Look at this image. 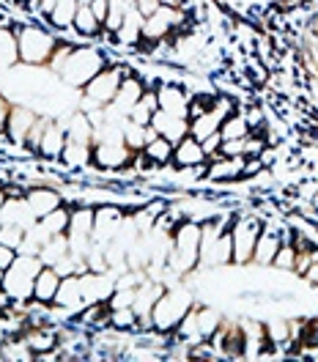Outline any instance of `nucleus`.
<instances>
[{"label":"nucleus","mask_w":318,"mask_h":362,"mask_svg":"<svg viewBox=\"0 0 318 362\" xmlns=\"http://www.w3.org/2000/svg\"><path fill=\"white\" fill-rule=\"evenodd\" d=\"M151 127H154L162 137H167L170 143H179L182 137L189 135V118H179V115H170V113H165V110H157V113H154Z\"/></svg>","instance_id":"2eb2a0df"},{"label":"nucleus","mask_w":318,"mask_h":362,"mask_svg":"<svg viewBox=\"0 0 318 362\" xmlns=\"http://www.w3.org/2000/svg\"><path fill=\"white\" fill-rule=\"evenodd\" d=\"M220 124H223V118L214 113V110H208V113L198 115V118H189V135L195 137L198 143H204L208 135L220 132Z\"/></svg>","instance_id":"4be33fe9"},{"label":"nucleus","mask_w":318,"mask_h":362,"mask_svg":"<svg viewBox=\"0 0 318 362\" xmlns=\"http://www.w3.org/2000/svg\"><path fill=\"white\" fill-rule=\"evenodd\" d=\"M77 6H80V0H58V6L52 8V14L47 17V23L55 33H64L71 28L74 23V14H77Z\"/></svg>","instance_id":"412c9836"},{"label":"nucleus","mask_w":318,"mask_h":362,"mask_svg":"<svg viewBox=\"0 0 318 362\" xmlns=\"http://www.w3.org/2000/svg\"><path fill=\"white\" fill-rule=\"evenodd\" d=\"M110 64V55L99 45H77L66 58V64L61 69V80L71 88H86L93 80V74H99L102 69Z\"/></svg>","instance_id":"7ed1b4c3"},{"label":"nucleus","mask_w":318,"mask_h":362,"mask_svg":"<svg viewBox=\"0 0 318 362\" xmlns=\"http://www.w3.org/2000/svg\"><path fill=\"white\" fill-rule=\"evenodd\" d=\"M195 299L187 288H165L151 308V327L157 332H173L182 318L192 310Z\"/></svg>","instance_id":"423d86ee"},{"label":"nucleus","mask_w":318,"mask_h":362,"mask_svg":"<svg viewBox=\"0 0 318 362\" xmlns=\"http://www.w3.org/2000/svg\"><path fill=\"white\" fill-rule=\"evenodd\" d=\"M126 71H129V69L118 66V64L110 61L99 74H93L91 83L80 90V93H83V107H80V110H86V113H99V110H105L115 99V93L121 88V80H124Z\"/></svg>","instance_id":"39448f33"},{"label":"nucleus","mask_w":318,"mask_h":362,"mask_svg":"<svg viewBox=\"0 0 318 362\" xmlns=\"http://www.w3.org/2000/svg\"><path fill=\"white\" fill-rule=\"evenodd\" d=\"M14 258H17V250L6 247V245H0V269L6 272L11 264H14Z\"/></svg>","instance_id":"c85d7f7f"},{"label":"nucleus","mask_w":318,"mask_h":362,"mask_svg":"<svg viewBox=\"0 0 318 362\" xmlns=\"http://www.w3.org/2000/svg\"><path fill=\"white\" fill-rule=\"evenodd\" d=\"M20 64V47H17V30L14 23L0 28V74Z\"/></svg>","instance_id":"dca6fc26"},{"label":"nucleus","mask_w":318,"mask_h":362,"mask_svg":"<svg viewBox=\"0 0 318 362\" xmlns=\"http://www.w3.org/2000/svg\"><path fill=\"white\" fill-rule=\"evenodd\" d=\"M157 110H159L157 88H154V86H148V88L143 90V96L137 99V105L132 107V113H129V121H135L137 127H148Z\"/></svg>","instance_id":"aec40b11"},{"label":"nucleus","mask_w":318,"mask_h":362,"mask_svg":"<svg viewBox=\"0 0 318 362\" xmlns=\"http://www.w3.org/2000/svg\"><path fill=\"white\" fill-rule=\"evenodd\" d=\"M69 220H71V206L64 204L58 206V209H52L49 214H45L39 223H42V228H45L49 236H61V233L69 230Z\"/></svg>","instance_id":"5701e85b"},{"label":"nucleus","mask_w":318,"mask_h":362,"mask_svg":"<svg viewBox=\"0 0 318 362\" xmlns=\"http://www.w3.org/2000/svg\"><path fill=\"white\" fill-rule=\"evenodd\" d=\"M302 277H305V280L310 283V288H316V291H318V261H316V264H313V267H310V269L305 272Z\"/></svg>","instance_id":"7c9ffc66"},{"label":"nucleus","mask_w":318,"mask_h":362,"mask_svg":"<svg viewBox=\"0 0 318 362\" xmlns=\"http://www.w3.org/2000/svg\"><path fill=\"white\" fill-rule=\"evenodd\" d=\"M61 280H64V274L55 267H42L36 274V283H33V299L42 305H52L58 296V288H61Z\"/></svg>","instance_id":"4468645a"},{"label":"nucleus","mask_w":318,"mask_h":362,"mask_svg":"<svg viewBox=\"0 0 318 362\" xmlns=\"http://www.w3.org/2000/svg\"><path fill=\"white\" fill-rule=\"evenodd\" d=\"M126 226V209L115 204H99L93 209V247H107Z\"/></svg>","instance_id":"6e6552de"},{"label":"nucleus","mask_w":318,"mask_h":362,"mask_svg":"<svg viewBox=\"0 0 318 362\" xmlns=\"http://www.w3.org/2000/svg\"><path fill=\"white\" fill-rule=\"evenodd\" d=\"M201 146H204L206 157H214V154H220V148H223V135H220V132H214V135L206 137Z\"/></svg>","instance_id":"bb28decb"},{"label":"nucleus","mask_w":318,"mask_h":362,"mask_svg":"<svg viewBox=\"0 0 318 362\" xmlns=\"http://www.w3.org/2000/svg\"><path fill=\"white\" fill-rule=\"evenodd\" d=\"M17 30V47H20V64L25 66H47L49 55L58 47V33L45 23L36 20H25L14 23Z\"/></svg>","instance_id":"f257e3e1"},{"label":"nucleus","mask_w":318,"mask_h":362,"mask_svg":"<svg viewBox=\"0 0 318 362\" xmlns=\"http://www.w3.org/2000/svg\"><path fill=\"white\" fill-rule=\"evenodd\" d=\"M61 162L66 165L69 170H88L93 168V154H91V143H77V140H69Z\"/></svg>","instance_id":"a211bd4d"},{"label":"nucleus","mask_w":318,"mask_h":362,"mask_svg":"<svg viewBox=\"0 0 318 362\" xmlns=\"http://www.w3.org/2000/svg\"><path fill=\"white\" fill-rule=\"evenodd\" d=\"M8 110H11V102H8V96L0 90V132H6V118H8Z\"/></svg>","instance_id":"c756f323"},{"label":"nucleus","mask_w":318,"mask_h":362,"mask_svg":"<svg viewBox=\"0 0 318 362\" xmlns=\"http://www.w3.org/2000/svg\"><path fill=\"white\" fill-rule=\"evenodd\" d=\"M42 267H45V264H42L39 255L17 252L14 264L3 274L0 288L8 294L11 302H30V299H33V283H36V274H39Z\"/></svg>","instance_id":"20e7f679"},{"label":"nucleus","mask_w":318,"mask_h":362,"mask_svg":"<svg viewBox=\"0 0 318 362\" xmlns=\"http://www.w3.org/2000/svg\"><path fill=\"white\" fill-rule=\"evenodd\" d=\"M69 135H66V127L61 121H49L45 129V137H42V146H39V154L49 162H61V154L66 148Z\"/></svg>","instance_id":"ddd939ff"},{"label":"nucleus","mask_w":318,"mask_h":362,"mask_svg":"<svg viewBox=\"0 0 318 362\" xmlns=\"http://www.w3.org/2000/svg\"><path fill=\"white\" fill-rule=\"evenodd\" d=\"M36 118L39 115L33 113L30 107H25V105H11V110H8V118H6V140H11V143H17V146H23L25 148V137L30 132V127L36 124Z\"/></svg>","instance_id":"9b49d317"},{"label":"nucleus","mask_w":318,"mask_h":362,"mask_svg":"<svg viewBox=\"0 0 318 362\" xmlns=\"http://www.w3.org/2000/svg\"><path fill=\"white\" fill-rule=\"evenodd\" d=\"M23 239H25V228L0 226V245H6V247H11V250H20Z\"/></svg>","instance_id":"a878e982"},{"label":"nucleus","mask_w":318,"mask_h":362,"mask_svg":"<svg viewBox=\"0 0 318 362\" xmlns=\"http://www.w3.org/2000/svg\"><path fill=\"white\" fill-rule=\"evenodd\" d=\"M71 30H74L80 39H93V42L102 36V23L93 17L88 0H80L77 14H74V23H71Z\"/></svg>","instance_id":"f3484780"},{"label":"nucleus","mask_w":318,"mask_h":362,"mask_svg":"<svg viewBox=\"0 0 318 362\" xmlns=\"http://www.w3.org/2000/svg\"><path fill=\"white\" fill-rule=\"evenodd\" d=\"M201 233H204V223H195V220H179L176 228L170 230V258H167V264L179 277H189L198 269Z\"/></svg>","instance_id":"f03ea898"},{"label":"nucleus","mask_w":318,"mask_h":362,"mask_svg":"<svg viewBox=\"0 0 318 362\" xmlns=\"http://www.w3.org/2000/svg\"><path fill=\"white\" fill-rule=\"evenodd\" d=\"M264 230V220L255 214H236L230 220V239H233V264L236 267H247L252 264V252L255 242Z\"/></svg>","instance_id":"0eeeda50"},{"label":"nucleus","mask_w":318,"mask_h":362,"mask_svg":"<svg viewBox=\"0 0 318 362\" xmlns=\"http://www.w3.org/2000/svg\"><path fill=\"white\" fill-rule=\"evenodd\" d=\"M252 129L250 124H247V118L242 110H236V113H230L228 118H223V124H220V135L223 140H242V137H247Z\"/></svg>","instance_id":"b1692460"},{"label":"nucleus","mask_w":318,"mask_h":362,"mask_svg":"<svg viewBox=\"0 0 318 362\" xmlns=\"http://www.w3.org/2000/svg\"><path fill=\"white\" fill-rule=\"evenodd\" d=\"M6 198H8V195H6V187H0V209L6 204ZM0 226H3V223H0Z\"/></svg>","instance_id":"2f4dec72"},{"label":"nucleus","mask_w":318,"mask_h":362,"mask_svg":"<svg viewBox=\"0 0 318 362\" xmlns=\"http://www.w3.org/2000/svg\"><path fill=\"white\" fill-rule=\"evenodd\" d=\"M157 102L159 110L170 115H179V118H187V110H189V90L179 86V83H159L157 86Z\"/></svg>","instance_id":"9d476101"},{"label":"nucleus","mask_w":318,"mask_h":362,"mask_svg":"<svg viewBox=\"0 0 318 362\" xmlns=\"http://www.w3.org/2000/svg\"><path fill=\"white\" fill-rule=\"evenodd\" d=\"M88 6H91L93 17H96L99 23L105 25L107 14H110V0H88Z\"/></svg>","instance_id":"cd10ccee"},{"label":"nucleus","mask_w":318,"mask_h":362,"mask_svg":"<svg viewBox=\"0 0 318 362\" xmlns=\"http://www.w3.org/2000/svg\"><path fill=\"white\" fill-rule=\"evenodd\" d=\"M173 148H176V143H170L167 137L157 135L154 140H148V143L143 146V154H146V159H148L157 170H162V168H167V165L173 162Z\"/></svg>","instance_id":"6ab92c4d"},{"label":"nucleus","mask_w":318,"mask_h":362,"mask_svg":"<svg viewBox=\"0 0 318 362\" xmlns=\"http://www.w3.org/2000/svg\"><path fill=\"white\" fill-rule=\"evenodd\" d=\"M3 274H6V272H3V269H0V283H3Z\"/></svg>","instance_id":"72a5a7b5"},{"label":"nucleus","mask_w":318,"mask_h":362,"mask_svg":"<svg viewBox=\"0 0 318 362\" xmlns=\"http://www.w3.org/2000/svg\"><path fill=\"white\" fill-rule=\"evenodd\" d=\"M25 201H28V209L36 214V220H42L52 209L66 204L64 192H61L58 187H52V184H33V187H28Z\"/></svg>","instance_id":"1a4fd4ad"},{"label":"nucleus","mask_w":318,"mask_h":362,"mask_svg":"<svg viewBox=\"0 0 318 362\" xmlns=\"http://www.w3.org/2000/svg\"><path fill=\"white\" fill-rule=\"evenodd\" d=\"M206 162H208V157H206L204 146L192 135H187L176 143V148H173V162H170V165H176V170H182V168H204Z\"/></svg>","instance_id":"f8f14e48"},{"label":"nucleus","mask_w":318,"mask_h":362,"mask_svg":"<svg viewBox=\"0 0 318 362\" xmlns=\"http://www.w3.org/2000/svg\"><path fill=\"white\" fill-rule=\"evenodd\" d=\"M8 3H20V6H25V3H30V0H8Z\"/></svg>","instance_id":"473e14b6"},{"label":"nucleus","mask_w":318,"mask_h":362,"mask_svg":"<svg viewBox=\"0 0 318 362\" xmlns=\"http://www.w3.org/2000/svg\"><path fill=\"white\" fill-rule=\"evenodd\" d=\"M294 264H296V247L291 242H283L280 250H277V255H274L272 267L280 272H294Z\"/></svg>","instance_id":"393cba45"}]
</instances>
